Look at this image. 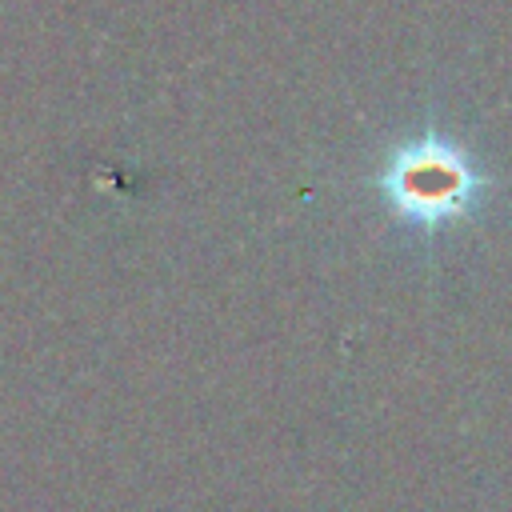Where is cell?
Masks as SVG:
<instances>
[{"instance_id": "cell-1", "label": "cell", "mask_w": 512, "mask_h": 512, "mask_svg": "<svg viewBox=\"0 0 512 512\" xmlns=\"http://www.w3.org/2000/svg\"><path fill=\"white\" fill-rule=\"evenodd\" d=\"M380 188L396 216L420 228H440L476 208V200L484 196V172L460 144L444 136H424L404 144L384 164Z\"/></svg>"}]
</instances>
